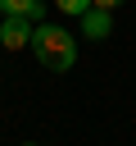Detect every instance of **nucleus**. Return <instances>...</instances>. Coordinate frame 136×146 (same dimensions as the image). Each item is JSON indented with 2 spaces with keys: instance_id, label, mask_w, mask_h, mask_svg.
<instances>
[{
  "instance_id": "obj_2",
  "label": "nucleus",
  "mask_w": 136,
  "mask_h": 146,
  "mask_svg": "<svg viewBox=\"0 0 136 146\" xmlns=\"http://www.w3.org/2000/svg\"><path fill=\"white\" fill-rule=\"evenodd\" d=\"M32 18L27 14H5L0 18V46L5 50H23V46H32Z\"/></svg>"
},
{
  "instance_id": "obj_5",
  "label": "nucleus",
  "mask_w": 136,
  "mask_h": 146,
  "mask_svg": "<svg viewBox=\"0 0 136 146\" xmlns=\"http://www.w3.org/2000/svg\"><path fill=\"white\" fill-rule=\"evenodd\" d=\"M54 9H59V14H73V18H82V14L91 9V0H54Z\"/></svg>"
},
{
  "instance_id": "obj_1",
  "label": "nucleus",
  "mask_w": 136,
  "mask_h": 146,
  "mask_svg": "<svg viewBox=\"0 0 136 146\" xmlns=\"http://www.w3.org/2000/svg\"><path fill=\"white\" fill-rule=\"evenodd\" d=\"M32 55H36L41 68H50V73H68V68L77 64V36H73L68 27L41 18V23L32 27Z\"/></svg>"
},
{
  "instance_id": "obj_4",
  "label": "nucleus",
  "mask_w": 136,
  "mask_h": 146,
  "mask_svg": "<svg viewBox=\"0 0 136 146\" xmlns=\"http://www.w3.org/2000/svg\"><path fill=\"white\" fill-rule=\"evenodd\" d=\"M0 14H27L32 23H41L45 18V5L41 0H0Z\"/></svg>"
},
{
  "instance_id": "obj_6",
  "label": "nucleus",
  "mask_w": 136,
  "mask_h": 146,
  "mask_svg": "<svg viewBox=\"0 0 136 146\" xmlns=\"http://www.w3.org/2000/svg\"><path fill=\"white\" fill-rule=\"evenodd\" d=\"M91 5H100V9H118V5H127V0H91Z\"/></svg>"
},
{
  "instance_id": "obj_3",
  "label": "nucleus",
  "mask_w": 136,
  "mask_h": 146,
  "mask_svg": "<svg viewBox=\"0 0 136 146\" xmlns=\"http://www.w3.org/2000/svg\"><path fill=\"white\" fill-rule=\"evenodd\" d=\"M77 23H82V36H86V41H109V36H113V9L91 5Z\"/></svg>"
}]
</instances>
